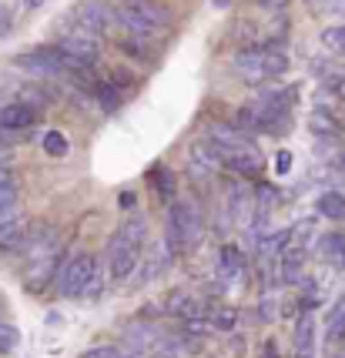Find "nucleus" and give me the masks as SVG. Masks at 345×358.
Returning <instances> with one entry per match:
<instances>
[{
	"instance_id": "nucleus-27",
	"label": "nucleus",
	"mask_w": 345,
	"mask_h": 358,
	"mask_svg": "<svg viewBox=\"0 0 345 358\" xmlns=\"http://www.w3.org/2000/svg\"><path fill=\"white\" fill-rule=\"evenodd\" d=\"M208 331H211V322H208V318H185V322H181V335H185V338H202V335H208Z\"/></svg>"
},
{
	"instance_id": "nucleus-6",
	"label": "nucleus",
	"mask_w": 345,
	"mask_h": 358,
	"mask_svg": "<svg viewBox=\"0 0 345 358\" xmlns=\"http://www.w3.org/2000/svg\"><path fill=\"white\" fill-rule=\"evenodd\" d=\"M57 50L61 54H67L74 64H80V67H94L97 57H101V37H94V34H84L78 31V27H67V31L57 34Z\"/></svg>"
},
{
	"instance_id": "nucleus-9",
	"label": "nucleus",
	"mask_w": 345,
	"mask_h": 358,
	"mask_svg": "<svg viewBox=\"0 0 345 358\" xmlns=\"http://www.w3.org/2000/svg\"><path fill=\"white\" fill-rule=\"evenodd\" d=\"M34 124H37V108H31V104L10 101V104L0 108V131H3V134H7V131L20 134V131H31Z\"/></svg>"
},
{
	"instance_id": "nucleus-17",
	"label": "nucleus",
	"mask_w": 345,
	"mask_h": 358,
	"mask_svg": "<svg viewBox=\"0 0 345 358\" xmlns=\"http://www.w3.org/2000/svg\"><path fill=\"white\" fill-rule=\"evenodd\" d=\"M312 234H315V218L295 221V224L285 231V251L288 248H305V245L312 241Z\"/></svg>"
},
{
	"instance_id": "nucleus-24",
	"label": "nucleus",
	"mask_w": 345,
	"mask_h": 358,
	"mask_svg": "<svg viewBox=\"0 0 345 358\" xmlns=\"http://www.w3.org/2000/svg\"><path fill=\"white\" fill-rule=\"evenodd\" d=\"M322 44L329 47L332 54H345V24L325 27V31H322Z\"/></svg>"
},
{
	"instance_id": "nucleus-29",
	"label": "nucleus",
	"mask_w": 345,
	"mask_h": 358,
	"mask_svg": "<svg viewBox=\"0 0 345 358\" xmlns=\"http://www.w3.org/2000/svg\"><path fill=\"white\" fill-rule=\"evenodd\" d=\"M94 91H97V101H101V108H104V110H114V108H118V91L111 87L108 80H101Z\"/></svg>"
},
{
	"instance_id": "nucleus-26",
	"label": "nucleus",
	"mask_w": 345,
	"mask_h": 358,
	"mask_svg": "<svg viewBox=\"0 0 345 358\" xmlns=\"http://www.w3.org/2000/svg\"><path fill=\"white\" fill-rule=\"evenodd\" d=\"M104 288H108V275H104V268L97 265V271L91 275L87 288H84V298H87V301H97V298L104 295Z\"/></svg>"
},
{
	"instance_id": "nucleus-37",
	"label": "nucleus",
	"mask_w": 345,
	"mask_h": 358,
	"mask_svg": "<svg viewBox=\"0 0 345 358\" xmlns=\"http://www.w3.org/2000/svg\"><path fill=\"white\" fill-rule=\"evenodd\" d=\"M41 3H44V0H17V7H20V10H37Z\"/></svg>"
},
{
	"instance_id": "nucleus-35",
	"label": "nucleus",
	"mask_w": 345,
	"mask_h": 358,
	"mask_svg": "<svg viewBox=\"0 0 345 358\" xmlns=\"http://www.w3.org/2000/svg\"><path fill=\"white\" fill-rule=\"evenodd\" d=\"M228 352H232V355H245V338H241V335H238V338H232V345H228Z\"/></svg>"
},
{
	"instance_id": "nucleus-39",
	"label": "nucleus",
	"mask_w": 345,
	"mask_h": 358,
	"mask_svg": "<svg viewBox=\"0 0 345 358\" xmlns=\"http://www.w3.org/2000/svg\"><path fill=\"white\" fill-rule=\"evenodd\" d=\"M0 181H10V168L3 164V157H0Z\"/></svg>"
},
{
	"instance_id": "nucleus-33",
	"label": "nucleus",
	"mask_w": 345,
	"mask_h": 358,
	"mask_svg": "<svg viewBox=\"0 0 345 358\" xmlns=\"http://www.w3.org/2000/svg\"><path fill=\"white\" fill-rule=\"evenodd\" d=\"M275 171L279 174L292 171V155H288V151H279V157H275Z\"/></svg>"
},
{
	"instance_id": "nucleus-41",
	"label": "nucleus",
	"mask_w": 345,
	"mask_h": 358,
	"mask_svg": "<svg viewBox=\"0 0 345 358\" xmlns=\"http://www.w3.org/2000/svg\"><path fill=\"white\" fill-rule=\"evenodd\" d=\"M157 358H181V355H157Z\"/></svg>"
},
{
	"instance_id": "nucleus-32",
	"label": "nucleus",
	"mask_w": 345,
	"mask_h": 358,
	"mask_svg": "<svg viewBox=\"0 0 345 358\" xmlns=\"http://www.w3.org/2000/svg\"><path fill=\"white\" fill-rule=\"evenodd\" d=\"M14 345H17V331L10 325H0V352H7Z\"/></svg>"
},
{
	"instance_id": "nucleus-22",
	"label": "nucleus",
	"mask_w": 345,
	"mask_h": 358,
	"mask_svg": "<svg viewBox=\"0 0 345 358\" xmlns=\"http://www.w3.org/2000/svg\"><path fill=\"white\" fill-rule=\"evenodd\" d=\"M41 148H44V155H50V157H64L71 144L64 138V131H48V134L41 138Z\"/></svg>"
},
{
	"instance_id": "nucleus-31",
	"label": "nucleus",
	"mask_w": 345,
	"mask_h": 358,
	"mask_svg": "<svg viewBox=\"0 0 345 358\" xmlns=\"http://www.w3.org/2000/svg\"><path fill=\"white\" fill-rule=\"evenodd\" d=\"M111 78H114V84H111L114 91H125V87H131V84H134V74H127L125 67H114V74H111Z\"/></svg>"
},
{
	"instance_id": "nucleus-30",
	"label": "nucleus",
	"mask_w": 345,
	"mask_h": 358,
	"mask_svg": "<svg viewBox=\"0 0 345 358\" xmlns=\"http://www.w3.org/2000/svg\"><path fill=\"white\" fill-rule=\"evenodd\" d=\"M80 358H125V352L114 348V345H94V348H87Z\"/></svg>"
},
{
	"instance_id": "nucleus-38",
	"label": "nucleus",
	"mask_w": 345,
	"mask_h": 358,
	"mask_svg": "<svg viewBox=\"0 0 345 358\" xmlns=\"http://www.w3.org/2000/svg\"><path fill=\"white\" fill-rule=\"evenodd\" d=\"M118 201H121V208H134V201H138V198H134V191H125Z\"/></svg>"
},
{
	"instance_id": "nucleus-5",
	"label": "nucleus",
	"mask_w": 345,
	"mask_h": 358,
	"mask_svg": "<svg viewBox=\"0 0 345 358\" xmlns=\"http://www.w3.org/2000/svg\"><path fill=\"white\" fill-rule=\"evenodd\" d=\"M97 271V258L91 251H78V255H71L67 262H64L61 275H57V292L61 298H84V288H87V281L91 275Z\"/></svg>"
},
{
	"instance_id": "nucleus-2",
	"label": "nucleus",
	"mask_w": 345,
	"mask_h": 358,
	"mask_svg": "<svg viewBox=\"0 0 345 358\" xmlns=\"http://www.w3.org/2000/svg\"><path fill=\"white\" fill-rule=\"evenodd\" d=\"M238 74L251 84H258V80H272V78H282L285 71H288V54H285L282 47H245V50H238L235 61H232Z\"/></svg>"
},
{
	"instance_id": "nucleus-11",
	"label": "nucleus",
	"mask_w": 345,
	"mask_h": 358,
	"mask_svg": "<svg viewBox=\"0 0 345 358\" xmlns=\"http://www.w3.org/2000/svg\"><path fill=\"white\" fill-rule=\"evenodd\" d=\"M164 312L185 322V318H202L204 308H202V301H198L195 295H188V292H171L168 301H164Z\"/></svg>"
},
{
	"instance_id": "nucleus-15",
	"label": "nucleus",
	"mask_w": 345,
	"mask_h": 358,
	"mask_svg": "<svg viewBox=\"0 0 345 358\" xmlns=\"http://www.w3.org/2000/svg\"><path fill=\"white\" fill-rule=\"evenodd\" d=\"M191 157H195V164H198V168H208V171L221 168L218 148H215V144H211L208 138H198L195 144H191Z\"/></svg>"
},
{
	"instance_id": "nucleus-13",
	"label": "nucleus",
	"mask_w": 345,
	"mask_h": 358,
	"mask_svg": "<svg viewBox=\"0 0 345 358\" xmlns=\"http://www.w3.org/2000/svg\"><path fill=\"white\" fill-rule=\"evenodd\" d=\"M245 271V255H241V248L238 245H225L218 255V275L221 281H235L238 275Z\"/></svg>"
},
{
	"instance_id": "nucleus-20",
	"label": "nucleus",
	"mask_w": 345,
	"mask_h": 358,
	"mask_svg": "<svg viewBox=\"0 0 345 358\" xmlns=\"http://www.w3.org/2000/svg\"><path fill=\"white\" fill-rule=\"evenodd\" d=\"M24 228H27V221H24V215H20L17 208L3 211V215H0V245H3V241H10V238L20 234Z\"/></svg>"
},
{
	"instance_id": "nucleus-21",
	"label": "nucleus",
	"mask_w": 345,
	"mask_h": 358,
	"mask_svg": "<svg viewBox=\"0 0 345 358\" xmlns=\"http://www.w3.org/2000/svg\"><path fill=\"white\" fill-rule=\"evenodd\" d=\"M151 178H155V191H157V194H161L164 201H174V191H178V178H174L168 168H157Z\"/></svg>"
},
{
	"instance_id": "nucleus-36",
	"label": "nucleus",
	"mask_w": 345,
	"mask_h": 358,
	"mask_svg": "<svg viewBox=\"0 0 345 358\" xmlns=\"http://www.w3.org/2000/svg\"><path fill=\"white\" fill-rule=\"evenodd\" d=\"M258 358H279V345L265 342V348H262V355H258Z\"/></svg>"
},
{
	"instance_id": "nucleus-23",
	"label": "nucleus",
	"mask_w": 345,
	"mask_h": 358,
	"mask_svg": "<svg viewBox=\"0 0 345 358\" xmlns=\"http://www.w3.org/2000/svg\"><path fill=\"white\" fill-rule=\"evenodd\" d=\"M342 335H345V298L335 305V308H332V315H329V335H325V338L335 345Z\"/></svg>"
},
{
	"instance_id": "nucleus-14",
	"label": "nucleus",
	"mask_w": 345,
	"mask_h": 358,
	"mask_svg": "<svg viewBox=\"0 0 345 358\" xmlns=\"http://www.w3.org/2000/svg\"><path fill=\"white\" fill-rule=\"evenodd\" d=\"M309 127H312L315 138H335V134L342 131V117H335V114H329V110H312Z\"/></svg>"
},
{
	"instance_id": "nucleus-10",
	"label": "nucleus",
	"mask_w": 345,
	"mask_h": 358,
	"mask_svg": "<svg viewBox=\"0 0 345 358\" xmlns=\"http://www.w3.org/2000/svg\"><path fill=\"white\" fill-rule=\"evenodd\" d=\"M315 315L312 312H302L295 322V335H292V342H295V358H312L315 355Z\"/></svg>"
},
{
	"instance_id": "nucleus-28",
	"label": "nucleus",
	"mask_w": 345,
	"mask_h": 358,
	"mask_svg": "<svg viewBox=\"0 0 345 358\" xmlns=\"http://www.w3.org/2000/svg\"><path fill=\"white\" fill-rule=\"evenodd\" d=\"M235 127L238 131H241V134H245V131H258V110L255 108H238L235 110Z\"/></svg>"
},
{
	"instance_id": "nucleus-1",
	"label": "nucleus",
	"mask_w": 345,
	"mask_h": 358,
	"mask_svg": "<svg viewBox=\"0 0 345 358\" xmlns=\"http://www.w3.org/2000/svg\"><path fill=\"white\" fill-rule=\"evenodd\" d=\"M171 20V10L161 0H121L114 7V27H121L125 37L134 41H151L157 31H168Z\"/></svg>"
},
{
	"instance_id": "nucleus-16",
	"label": "nucleus",
	"mask_w": 345,
	"mask_h": 358,
	"mask_svg": "<svg viewBox=\"0 0 345 358\" xmlns=\"http://www.w3.org/2000/svg\"><path fill=\"white\" fill-rule=\"evenodd\" d=\"M114 234H121L125 241H131V245H141L144 248V241H148V221L141 218V215H127L125 221H121V228Z\"/></svg>"
},
{
	"instance_id": "nucleus-25",
	"label": "nucleus",
	"mask_w": 345,
	"mask_h": 358,
	"mask_svg": "<svg viewBox=\"0 0 345 358\" xmlns=\"http://www.w3.org/2000/svg\"><path fill=\"white\" fill-rule=\"evenodd\" d=\"M17 198H20V187H17L14 178H10V181H0V215L17 208Z\"/></svg>"
},
{
	"instance_id": "nucleus-18",
	"label": "nucleus",
	"mask_w": 345,
	"mask_h": 358,
	"mask_svg": "<svg viewBox=\"0 0 345 358\" xmlns=\"http://www.w3.org/2000/svg\"><path fill=\"white\" fill-rule=\"evenodd\" d=\"M241 325V312H238L235 305H218L215 312H211V328H218V331H235Z\"/></svg>"
},
{
	"instance_id": "nucleus-8",
	"label": "nucleus",
	"mask_w": 345,
	"mask_h": 358,
	"mask_svg": "<svg viewBox=\"0 0 345 358\" xmlns=\"http://www.w3.org/2000/svg\"><path fill=\"white\" fill-rule=\"evenodd\" d=\"M71 24L84 34H94L101 37L104 31L114 27V7L104 0H80L78 7L71 10Z\"/></svg>"
},
{
	"instance_id": "nucleus-3",
	"label": "nucleus",
	"mask_w": 345,
	"mask_h": 358,
	"mask_svg": "<svg viewBox=\"0 0 345 358\" xmlns=\"http://www.w3.org/2000/svg\"><path fill=\"white\" fill-rule=\"evenodd\" d=\"M27 258H31V265H27V271H24V285H27V292H34V295H41L50 281L61 275L64 262H67L61 245H57V234L48 238V241H41Z\"/></svg>"
},
{
	"instance_id": "nucleus-19",
	"label": "nucleus",
	"mask_w": 345,
	"mask_h": 358,
	"mask_svg": "<svg viewBox=\"0 0 345 358\" xmlns=\"http://www.w3.org/2000/svg\"><path fill=\"white\" fill-rule=\"evenodd\" d=\"M318 255H322V258H329V262H339V265H342V262H345V234H339V231L325 234V238H322V245H318Z\"/></svg>"
},
{
	"instance_id": "nucleus-40",
	"label": "nucleus",
	"mask_w": 345,
	"mask_h": 358,
	"mask_svg": "<svg viewBox=\"0 0 345 358\" xmlns=\"http://www.w3.org/2000/svg\"><path fill=\"white\" fill-rule=\"evenodd\" d=\"M335 164H339V168H342V171H345V148H342V151H339V155H335Z\"/></svg>"
},
{
	"instance_id": "nucleus-4",
	"label": "nucleus",
	"mask_w": 345,
	"mask_h": 358,
	"mask_svg": "<svg viewBox=\"0 0 345 358\" xmlns=\"http://www.w3.org/2000/svg\"><path fill=\"white\" fill-rule=\"evenodd\" d=\"M204 231V218L198 211L195 201H171V211H168V251L188 248L195 245Z\"/></svg>"
},
{
	"instance_id": "nucleus-7",
	"label": "nucleus",
	"mask_w": 345,
	"mask_h": 358,
	"mask_svg": "<svg viewBox=\"0 0 345 358\" xmlns=\"http://www.w3.org/2000/svg\"><path fill=\"white\" fill-rule=\"evenodd\" d=\"M141 255H144L141 245H131V241H125L121 234H114L111 245H108V275H111V281H114V285H125V281L138 271Z\"/></svg>"
},
{
	"instance_id": "nucleus-12",
	"label": "nucleus",
	"mask_w": 345,
	"mask_h": 358,
	"mask_svg": "<svg viewBox=\"0 0 345 358\" xmlns=\"http://www.w3.org/2000/svg\"><path fill=\"white\" fill-rule=\"evenodd\" d=\"M315 211L325 221H345V194L342 191H322L315 198Z\"/></svg>"
},
{
	"instance_id": "nucleus-34",
	"label": "nucleus",
	"mask_w": 345,
	"mask_h": 358,
	"mask_svg": "<svg viewBox=\"0 0 345 358\" xmlns=\"http://www.w3.org/2000/svg\"><path fill=\"white\" fill-rule=\"evenodd\" d=\"M258 7H262V10H272V14H279V10L288 7V0H258Z\"/></svg>"
}]
</instances>
